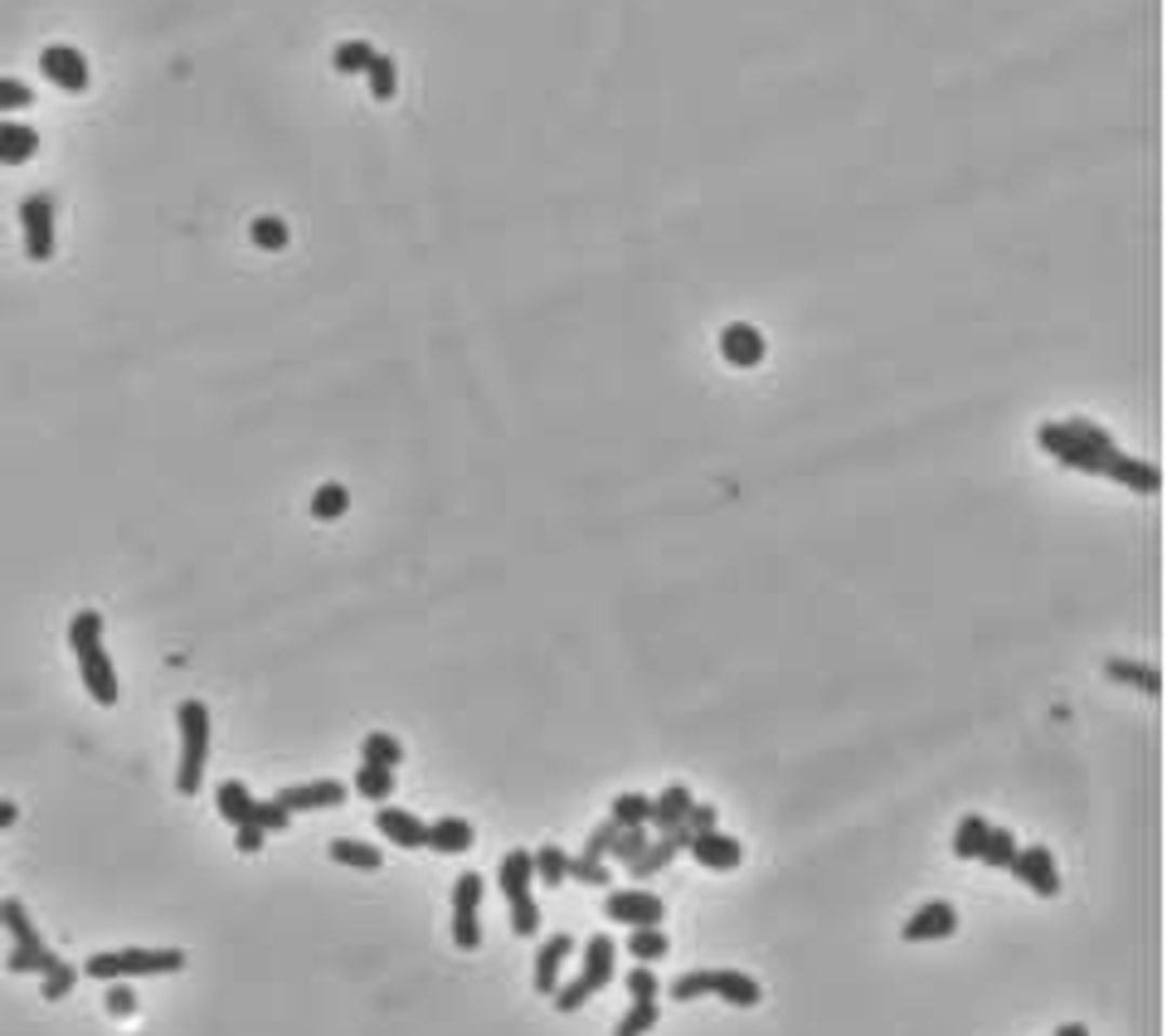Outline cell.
<instances>
[{
  "label": "cell",
  "mask_w": 1167,
  "mask_h": 1036,
  "mask_svg": "<svg viewBox=\"0 0 1167 1036\" xmlns=\"http://www.w3.org/2000/svg\"><path fill=\"white\" fill-rule=\"evenodd\" d=\"M68 647H73V657H78V676H83L88 696H93L97 705H117L122 686H117V667L103 647V614H97V608H78V614L68 618Z\"/></svg>",
  "instance_id": "1"
},
{
  "label": "cell",
  "mask_w": 1167,
  "mask_h": 1036,
  "mask_svg": "<svg viewBox=\"0 0 1167 1036\" xmlns=\"http://www.w3.org/2000/svg\"><path fill=\"white\" fill-rule=\"evenodd\" d=\"M1036 443L1050 453L1056 462H1065V468H1075V472H1095V477H1104V462L1114 458V439H1109L1099 423H1089V419H1065V423H1041L1036 429Z\"/></svg>",
  "instance_id": "2"
},
{
  "label": "cell",
  "mask_w": 1167,
  "mask_h": 1036,
  "mask_svg": "<svg viewBox=\"0 0 1167 1036\" xmlns=\"http://www.w3.org/2000/svg\"><path fill=\"white\" fill-rule=\"evenodd\" d=\"M175 725H180V764H175V789L185 798H194L204 783V764H210V705L204 701H180L175 711Z\"/></svg>",
  "instance_id": "3"
},
{
  "label": "cell",
  "mask_w": 1167,
  "mask_h": 1036,
  "mask_svg": "<svg viewBox=\"0 0 1167 1036\" xmlns=\"http://www.w3.org/2000/svg\"><path fill=\"white\" fill-rule=\"evenodd\" d=\"M185 954L180 948H103L83 964L88 978L97 983H117V978H156V973H180Z\"/></svg>",
  "instance_id": "4"
},
{
  "label": "cell",
  "mask_w": 1167,
  "mask_h": 1036,
  "mask_svg": "<svg viewBox=\"0 0 1167 1036\" xmlns=\"http://www.w3.org/2000/svg\"><path fill=\"white\" fill-rule=\"evenodd\" d=\"M19 229H25V258L29 264H49L54 258V196L35 190L19 200Z\"/></svg>",
  "instance_id": "5"
},
{
  "label": "cell",
  "mask_w": 1167,
  "mask_h": 1036,
  "mask_svg": "<svg viewBox=\"0 0 1167 1036\" xmlns=\"http://www.w3.org/2000/svg\"><path fill=\"white\" fill-rule=\"evenodd\" d=\"M482 890H486V880L477 876V871H462V876L453 880V944L467 948V954L482 944V919H477Z\"/></svg>",
  "instance_id": "6"
},
{
  "label": "cell",
  "mask_w": 1167,
  "mask_h": 1036,
  "mask_svg": "<svg viewBox=\"0 0 1167 1036\" xmlns=\"http://www.w3.org/2000/svg\"><path fill=\"white\" fill-rule=\"evenodd\" d=\"M603 915H608L613 925L642 929V925H661V919H667V905H661V896H652V890H608V896H603Z\"/></svg>",
  "instance_id": "7"
},
{
  "label": "cell",
  "mask_w": 1167,
  "mask_h": 1036,
  "mask_svg": "<svg viewBox=\"0 0 1167 1036\" xmlns=\"http://www.w3.org/2000/svg\"><path fill=\"white\" fill-rule=\"evenodd\" d=\"M953 929H958V910H953L949 900H924V905L904 919L900 939L904 944H929V939H949Z\"/></svg>",
  "instance_id": "8"
},
{
  "label": "cell",
  "mask_w": 1167,
  "mask_h": 1036,
  "mask_svg": "<svg viewBox=\"0 0 1167 1036\" xmlns=\"http://www.w3.org/2000/svg\"><path fill=\"white\" fill-rule=\"evenodd\" d=\"M39 73L64 93H83L88 89V59L73 50V44H49V50L39 54Z\"/></svg>",
  "instance_id": "9"
},
{
  "label": "cell",
  "mask_w": 1167,
  "mask_h": 1036,
  "mask_svg": "<svg viewBox=\"0 0 1167 1036\" xmlns=\"http://www.w3.org/2000/svg\"><path fill=\"white\" fill-rule=\"evenodd\" d=\"M764 351H768L764 332L749 322H729L725 332H720V355H725V365H735V371H754V365L764 361Z\"/></svg>",
  "instance_id": "10"
},
{
  "label": "cell",
  "mask_w": 1167,
  "mask_h": 1036,
  "mask_svg": "<svg viewBox=\"0 0 1167 1036\" xmlns=\"http://www.w3.org/2000/svg\"><path fill=\"white\" fill-rule=\"evenodd\" d=\"M1011 871H1017L1021 880H1027L1036 896H1060V871H1056V857H1050V847H1017V861H1011Z\"/></svg>",
  "instance_id": "11"
},
{
  "label": "cell",
  "mask_w": 1167,
  "mask_h": 1036,
  "mask_svg": "<svg viewBox=\"0 0 1167 1036\" xmlns=\"http://www.w3.org/2000/svg\"><path fill=\"white\" fill-rule=\"evenodd\" d=\"M278 803L287 812H317V808H340L346 803V783L336 779H311V783H292L278 793Z\"/></svg>",
  "instance_id": "12"
},
{
  "label": "cell",
  "mask_w": 1167,
  "mask_h": 1036,
  "mask_svg": "<svg viewBox=\"0 0 1167 1036\" xmlns=\"http://www.w3.org/2000/svg\"><path fill=\"white\" fill-rule=\"evenodd\" d=\"M375 828H379V837L394 842V847H404V851L428 847V822L414 818L408 808H394V803H385V808L375 812Z\"/></svg>",
  "instance_id": "13"
},
{
  "label": "cell",
  "mask_w": 1167,
  "mask_h": 1036,
  "mask_svg": "<svg viewBox=\"0 0 1167 1036\" xmlns=\"http://www.w3.org/2000/svg\"><path fill=\"white\" fill-rule=\"evenodd\" d=\"M690 857L706 871H735L739 861H745V847H739V837L710 828V832H700V837H690Z\"/></svg>",
  "instance_id": "14"
},
{
  "label": "cell",
  "mask_w": 1167,
  "mask_h": 1036,
  "mask_svg": "<svg viewBox=\"0 0 1167 1036\" xmlns=\"http://www.w3.org/2000/svg\"><path fill=\"white\" fill-rule=\"evenodd\" d=\"M686 847H690V832L686 828H667L657 842H647V847H642L638 857L628 861V871L638 880H647V876H657L661 866H671V857H676V851H686Z\"/></svg>",
  "instance_id": "15"
},
{
  "label": "cell",
  "mask_w": 1167,
  "mask_h": 1036,
  "mask_svg": "<svg viewBox=\"0 0 1167 1036\" xmlns=\"http://www.w3.org/2000/svg\"><path fill=\"white\" fill-rule=\"evenodd\" d=\"M1104 477L1118 482V487H1128V492H1138V497H1153V492L1163 487V472H1157L1153 462H1143V458H1128V453H1114V458L1104 462Z\"/></svg>",
  "instance_id": "16"
},
{
  "label": "cell",
  "mask_w": 1167,
  "mask_h": 1036,
  "mask_svg": "<svg viewBox=\"0 0 1167 1036\" xmlns=\"http://www.w3.org/2000/svg\"><path fill=\"white\" fill-rule=\"evenodd\" d=\"M574 954V939L569 934H550L540 944V954H535V993H554L560 987V968H564V958Z\"/></svg>",
  "instance_id": "17"
},
{
  "label": "cell",
  "mask_w": 1167,
  "mask_h": 1036,
  "mask_svg": "<svg viewBox=\"0 0 1167 1036\" xmlns=\"http://www.w3.org/2000/svg\"><path fill=\"white\" fill-rule=\"evenodd\" d=\"M710 993L729 1007H754L759 997H764V987L749 973H739V968H710Z\"/></svg>",
  "instance_id": "18"
},
{
  "label": "cell",
  "mask_w": 1167,
  "mask_h": 1036,
  "mask_svg": "<svg viewBox=\"0 0 1167 1036\" xmlns=\"http://www.w3.org/2000/svg\"><path fill=\"white\" fill-rule=\"evenodd\" d=\"M35 151H39V132L35 127L0 118V166H25Z\"/></svg>",
  "instance_id": "19"
},
{
  "label": "cell",
  "mask_w": 1167,
  "mask_h": 1036,
  "mask_svg": "<svg viewBox=\"0 0 1167 1036\" xmlns=\"http://www.w3.org/2000/svg\"><path fill=\"white\" fill-rule=\"evenodd\" d=\"M472 842H477V832H472V822H467V818H438V822H428V847L443 851V857H457V851H467Z\"/></svg>",
  "instance_id": "20"
},
{
  "label": "cell",
  "mask_w": 1167,
  "mask_h": 1036,
  "mask_svg": "<svg viewBox=\"0 0 1167 1036\" xmlns=\"http://www.w3.org/2000/svg\"><path fill=\"white\" fill-rule=\"evenodd\" d=\"M579 978L589 983V993L613 983V939L608 934H593L589 944H584V973Z\"/></svg>",
  "instance_id": "21"
},
{
  "label": "cell",
  "mask_w": 1167,
  "mask_h": 1036,
  "mask_svg": "<svg viewBox=\"0 0 1167 1036\" xmlns=\"http://www.w3.org/2000/svg\"><path fill=\"white\" fill-rule=\"evenodd\" d=\"M501 896L506 900H521V896H531V880H535V857L531 851H506L501 857Z\"/></svg>",
  "instance_id": "22"
},
{
  "label": "cell",
  "mask_w": 1167,
  "mask_h": 1036,
  "mask_svg": "<svg viewBox=\"0 0 1167 1036\" xmlns=\"http://www.w3.org/2000/svg\"><path fill=\"white\" fill-rule=\"evenodd\" d=\"M253 793H249V783L243 779H224L219 789H214V808H219V818L229 822V828H239V822H249V812H253Z\"/></svg>",
  "instance_id": "23"
},
{
  "label": "cell",
  "mask_w": 1167,
  "mask_h": 1036,
  "mask_svg": "<svg viewBox=\"0 0 1167 1036\" xmlns=\"http://www.w3.org/2000/svg\"><path fill=\"white\" fill-rule=\"evenodd\" d=\"M690 789L686 783H671V789H661L657 798H652V812H647V822H657V832H667V828H681V818H686V808H690Z\"/></svg>",
  "instance_id": "24"
},
{
  "label": "cell",
  "mask_w": 1167,
  "mask_h": 1036,
  "mask_svg": "<svg viewBox=\"0 0 1167 1036\" xmlns=\"http://www.w3.org/2000/svg\"><path fill=\"white\" fill-rule=\"evenodd\" d=\"M0 929H5V934L15 939L19 948H44V939H39L35 919H29V910L19 905V900H0Z\"/></svg>",
  "instance_id": "25"
},
{
  "label": "cell",
  "mask_w": 1167,
  "mask_h": 1036,
  "mask_svg": "<svg viewBox=\"0 0 1167 1036\" xmlns=\"http://www.w3.org/2000/svg\"><path fill=\"white\" fill-rule=\"evenodd\" d=\"M1104 676H1109V682L1138 686V691H1148V696L1163 691V676H1157V667H1138V662H1124V657H1109V662H1104Z\"/></svg>",
  "instance_id": "26"
},
{
  "label": "cell",
  "mask_w": 1167,
  "mask_h": 1036,
  "mask_svg": "<svg viewBox=\"0 0 1167 1036\" xmlns=\"http://www.w3.org/2000/svg\"><path fill=\"white\" fill-rule=\"evenodd\" d=\"M326 851H331V861H340V866H356V871H379V866H385V857H379V847H370V842L336 837Z\"/></svg>",
  "instance_id": "27"
},
{
  "label": "cell",
  "mask_w": 1167,
  "mask_h": 1036,
  "mask_svg": "<svg viewBox=\"0 0 1167 1036\" xmlns=\"http://www.w3.org/2000/svg\"><path fill=\"white\" fill-rule=\"evenodd\" d=\"M399 759H404V744H399L394 735L375 730V735H365V740H360V764H379V769H399Z\"/></svg>",
  "instance_id": "28"
},
{
  "label": "cell",
  "mask_w": 1167,
  "mask_h": 1036,
  "mask_svg": "<svg viewBox=\"0 0 1167 1036\" xmlns=\"http://www.w3.org/2000/svg\"><path fill=\"white\" fill-rule=\"evenodd\" d=\"M988 828H992V822H988V818H978V812L958 818V832H953V857H958V861H972V857H978L982 842H988Z\"/></svg>",
  "instance_id": "29"
},
{
  "label": "cell",
  "mask_w": 1167,
  "mask_h": 1036,
  "mask_svg": "<svg viewBox=\"0 0 1167 1036\" xmlns=\"http://www.w3.org/2000/svg\"><path fill=\"white\" fill-rule=\"evenodd\" d=\"M978 861L992 871H1011V861H1017V837H1011L1007 828H988V842H982Z\"/></svg>",
  "instance_id": "30"
},
{
  "label": "cell",
  "mask_w": 1167,
  "mask_h": 1036,
  "mask_svg": "<svg viewBox=\"0 0 1167 1036\" xmlns=\"http://www.w3.org/2000/svg\"><path fill=\"white\" fill-rule=\"evenodd\" d=\"M667 948H671V939L661 934V925H642L628 934V954L638 958V964H657V958H667Z\"/></svg>",
  "instance_id": "31"
},
{
  "label": "cell",
  "mask_w": 1167,
  "mask_h": 1036,
  "mask_svg": "<svg viewBox=\"0 0 1167 1036\" xmlns=\"http://www.w3.org/2000/svg\"><path fill=\"white\" fill-rule=\"evenodd\" d=\"M356 793L370 803H389L394 793V769H379V764H360L356 769Z\"/></svg>",
  "instance_id": "32"
},
{
  "label": "cell",
  "mask_w": 1167,
  "mask_h": 1036,
  "mask_svg": "<svg viewBox=\"0 0 1167 1036\" xmlns=\"http://www.w3.org/2000/svg\"><path fill=\"white\" fill-rule=\"evenodd\" d=\"M647 812H652L647 793H618L608 808V822H618V828H647Z\"/></svg>",
  "instance_id": "33"
},
{
  "label": "cell",
  "mask_w": 1167,
  "mask_h": 1036,
  "mask_svg": "<svg viewBox=\"0 0 1167 1036\" xmlns=\"http://www.w3.org/2000/svg\"><path fill=\"white\" fill-rule=\"evenodd\" d=\"M657 1022H661V1007H657V997H647V1003H632L628 1012H622V1022L613 1026V1036H647Z\"/></svg>",
  "instance_id": "34"
},
{
  "label": "cell",
  "mask_w": 1167,
  "mask_h": 1036,
  "mask_svg": "<svg viewBox=\"0 0 1167 1036\" xmlns=\"http://www.w3.org/2000/svg\"><path fill=\"white\" fill-rule=\"evenodd\" d=\"M346 507H350V492L340 487V482H326V487L311 492V516L317 521H340Z\"/></svg>",
  "instance_id": "35"
},
{
  "label": "cell",
  "mask_w": 1167,
  "mask_h": 1036,
  "mask_svg": "<svg viewBox=\"0 0 1167 1036\" xmlns=\"http://www.w3.org/2000/svg\"><path fill=\"white\" fill-rule=\"evenodd\" d=\"M535 857V876L545 880V886H560V880H569V851H560L554 842H545L540 851H531Z\"/></svg>",
  "instance_id": "36"
},
{
  "label": "cell",
  "mask_w": 1167,
  "mask_h": 1036,
  "mask_svg": "<svg viewBox=\"0 0 1167 1036\" xmlns=\"http://www.w3.org/2000/svg\"><path fill=\"white\" fill-rule=\"evenodd\" d=\"M54 964H58V954H54L49 944H44V948H19V944H15V948H10V958H5L10 973H49Z\"/></svg>",
  "instance_id": "37"
},
{
  "label": "cell",
  "mask_w": 1167,
  "mask_h": 1036,
  "mask_svg": "<svg viewBox=\"0 0 1167 1036\" xmlns=\"http://www.w3.org/2000/svg\"><path fill=\"white\" fill-rule=\"evenodd\" d=\"M375 54H379L375 44H365V40H346V44H336V54H331V64H336L340 73H365Z\"/></svg>",
  "instance_id": "38"
},
{
  "label": "cell",
  "mask_w": 1167,
  "mask_h": 1036,
  "mask_svg": "<svg viewBox=\"0 0 1167 1036\" xmlns=\"http://www.w3.org/2000/svg\"><path fill=\"white\" fill-rule=\"evenodd\" d=\"M73 983H78V968H73V964H64V958H58V964L49 968V973H39V993H44L49 1003H64V997L73 993Z\"/></svg>",
  "instance_id": "39"
},
{
  "label": "cell",
  "mask_w": 1167,
  "mask_h": 1036,
  "mask_svg": "<svg viewBox=\"0 0 1167 1036\" xmlns=\"http://www.w3.org/2000/svg\"><path fill=\"white\" fill-rule=\"evenodd\" d=\"M365 73H370V93H375L379 103L394 98V89H399V69H394V59H389V54H375Z\"/></svg>",
  "instance_id": "40"
},
{
  "label": "cell",
  "mask_w": 1167,
  "mask_h": 1036,
  "mask_svg": "<svg viewBox=\"0 0 1167 1036\" xmlns=\"http://www.w3.org/2000/svg\"><path fill=\"white\" fill-rule=\"evenodd\" d=\"M667 993H671V1003H696V997H706L710 993V968H690V973H681Z\"/></svg>",
  "instance_id": "41"
},
{
  "label": "cell",
  "mask_w": 1167,
  "mask_h": 1036,
  "mask_svg": "<svg viewBox=\"0 0 1167 1036\" xmlns=\"http://www.w3.org/2000/svg\"><path fill=\"white\" fill-rule=\"evenodd\" d=\"M253 244L258 248H287V219H278V215H258L253 219Z\"/></svg>",
  "instance_id": "42"
},
{
  "label": "cell",
  "mask_w": 1167,
  "mask_h": 1036,
  "mask_svg": "<svg viewBox=\"0 0 1167 1036\" xmlns=\"http://www.w3.org/2000/svg\"><path fill=\"white\" fill-rule=\"evenodd\" d=\"M249 822H258L263 832H287V822H292V812L282 808L278 798H268V803H253V812H249Z\"/></svg>",
  "instance_id": "43"
},
{
  "label": "cell",
  "mask_w": 1167,
  "mask_h": 1036,
  "mask_svg": "<svg viewBox=\"0 0 1167 1036\" xmlns=\"http://www.w3.org/2000/svg\"><path fill=\"white\" fill-rule=\"evenodd\" d=\"M25 108H35V93H29V83L0 79V118H5V112H25Z\"/></svg>",
  "instance_id": "44"
},
{
  "label": "cell",
  "mask_w": 1167,
  "mask_h": 1036,
  "mask_svg": "<svg viewBox=\"0 0 1167 1036\" xmlns=\"http://www.w3.org/2000/svg\"><path fill=\"white\" fill-rule=\"evenodd\" d=\"M569 876H574V880H584V886H608L613 871L603 866L599 857H569Z\"/></svg>",
  "instance_id": "45"
},
{
  "label": "cell",
  "mask_w": 1167,
  "mask_h": 1036,
  "mask_svg": "<svg viewBox=\"0 0 1167 1036\" xmlns=\"http://www.w3.org/2000/svg\"><path fill=\"white\" fill-rule=\"evenodd\" d=\"M642 847H647V828H618V837H613L608 857H618V861H632V857H638Z\"/></svg>",
  "instance_id": "46"
},
{
  "label": "cell",
  "mask_w": 1167,
  "mask_h": 1036,
  "mask_svg": "<svg viewBox=\"0 0 1167 1036\" xmlns=\"http://www.w3.org/2000/svg\"><path fill=\"white\" fill-rule=\"evenodd\" d=\"M628 993H632V1003H647V997H657V993H661V978L652 973L647 964H638V968L628 973Z\"/></svg>",
  "instance_id": "47"
},
{
  "label": "cell",
  "mask_w": 1167,
  "mask_h": 1036,
  "mask_svg": "<svg viewBox=\"0 0 1167 1036\" xmlns=\"http://www.w3.org/2000/svg\"><path fill=\"white\" fill-rule=\"evenodd\" d=\"M511 929H515V934H535V929H540V910H535V896L511 900Z\"/></svg>",
  "instance_id": "48"
},
{
  "label": "cell",
  "mask_w": 1167,
  "mask_h": 1036,
  "mask_svg": "<svg viewBox=\"0 0 1167 1036\" xmlns=\"http://www.w3.org/2000/svg\"><path fill=\"white\" fill-rule=\"evenodd\" d=\"M550 997H554V1007H560V1012H579V1007H584V1003H589V997H593V993H589V983H584V978H574V983H564V987H554V993H550Z\"/></svg>",
  "instance_id": "49"
},
{
  "label": "cell",
  "mask_w": 1167,
  "mask_h": 1036,
  "mask_svg": "<svg viewBox=\"0 0 1167 1036\" xmlns=\"http://www.w3.org/2000/svg\"><path fill=\"white\" fill-rule=\"evenodd\" d=\"M715 818H720V812H715V803H690V808H686V818H681V828H686L690 837H700V832H710V828H715Z\"/></svg>",
  "instance_id": "50"
},
{
  "label": "cell",
  "mask_w": 1167,
  "mask_h": 1036,
  "mask_svg": "<svg viewBox=\"0 0 1167 1036\" xmlns=\"http://www.w3.org/2000/svg\"><path fill=\"white\" fill-rule=\"evenodd\" d=\"M613 837H618V822H599V828L589 832V842H584V851L579 857H608V847H613Z\"/></svg>",
  "instance_id": "51"
},
{
  "label": "cell",
  "mask_w": 1167,
  "mask_h": 1036,
  "mask_svg": "<svg viewBox=\"0 0 1167 1036\" xmlns=\"http://www.w3.org/2000/svg\"><path fill=\"white\" fill-rule=\"evenodd\" d=\"M263 842H268V832H263L258 822H239V828H233V847H239L243 857H258Z\"/></svg>",
  "instance_id": "52"
},
{
  "label": "cell",
  "mask_w": 1167,
  "mask_h": 1036,
  "mask_svg": "<svg viewBox=\"0 0 1167 1036\" xmlns=\"http://www.w3.org/2000/svg\"><path fill=\"white\" fill-rule=\"evenodd\" d=\"M107 1012H112V1017H132L136 1012V993L122 983V978H117V983H107Z\"/></svg>",
  "instance_id": "53"
},
{
  "label": "cell",
  "mask_w": 1167,
  "mask_h": 1036,
  "mask_svg": "<svg viewBox=\"0 0 1167 1036\" xmlns=\"http://www.w3.org/2000/svg\"><path fill=\"white\" fill-rule=\"evenodd\" d=\"M15 818H19V808H15V803H10V798H0V832H5V828H15Z\"/></svg>",
  "instance_id": "54"
},
{
  "label": "cell",
  "mask_w": 1167,
  "mask_h": 1036,
  "mask_svg": "<svg viewBox=\"0 0 1167 1036\" xmlns=\"http://www.w3.org/2000/svg\"><path fill=\"white\" fill-rule=\"evenodd\" d=\"M1056 1036H1089V1032L1079 1022H1065V1026H1056Z\"/></svg>",
  "instance_id": "55"
}]
</instances>
